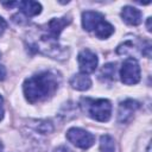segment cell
<instances>
[{
  "mask_svg": "<svg viewBox=\"0 0 152 152\" xmlns=\"http://www.w3.org/2000/svg\"><path fill=\"white\" fill-rule=\"evenodd\" d=\"M6 27H7V23H6V20H5L4 18H1V17H0V37H1V36H2V33L5 32Z\"/></svg>",
  "mask_w": 152,
  "mask_h": 152,
  "instance_id": "cell-15",
  "label": "cell"
},
{
  "mask_svg": "<svg viewBox=\"0 0 152 152\" xmlns=\"http://www.w3.org/2000/svg\"><path fill=\"white\" fill-rule=\"evenodd\" d=\"M95 33V36L100 39H106L108 37H110L114 32V26L112 24H109L106 20H102L93 31Z\"/></svg>",
  "mask_w": 152,
  "mask_h": 152,
  "instance_id": "cell-12",
  "label": "cell"
},
{
  "mask_svg": "<svg viewBox=\"0 0 152 152\" xmlns=\"http://www.w3.org/2000/svg\"><path fill=\"white\" fill-rule=\"evenodd\" d=\"M0 58H1V52H0Z\"/></svg>",
  "mask_w": 152,
  "mask_h": 152,
  "instance_id": "cell-21",
  "label": "cell"
},
{
  "mask_svg": "<svg viewBox=\"0 0 152 152\" xmlns=\"http://www.w3.org/2000/svg\"><path fill=\"white\" fill-rule=\"evenodd\" d=\"M5 77H6V69L4 65H0V81L5 80Z\"/></svg>",
  "mask_w": 152,
  "mask_h": 152,
  "instance_id": "cell-17",
  "label": "cell"
},
{
  "mask_svg": "<svg viewBox=\"0 0 152 152\" xmlns=\"http://www.w3.org/2000/svg\"><path fill=\"white\" fill-rule=\"evenodd\" d=\"M81 106L83 110L94 120L106 122L112 115V103L107 99H82Z\"/></svg>",
  "mask_w": 152,
  "mask_h": 152,
  "instance_id": "cell-2",
  "label": "cell"
},
{
  "mask_svg": "<svg viewBox=\"0 0 152 152\" xmlns=\"http://www.w3.org/2000/svg\"><path fill=\"white\" fill-rule=\"evenodd\" d=\"M139 107H140V103L132 99H127V100L120 102L119 110H118V120L121 124L128 122L133 118L134 113L137 112V109Z\"/></svg>",
  "mask_w": 152,
  "mask_h": 152,
  "instance_id": "cell-6",
  "label": "cell"
},
{
  "mask_svg": "<svg viewBox=\"0 0 152 152\" xmlns=\"http://www.w3.org/2000/svg\"><path fill=\"white\" fill-rule=\"evenodd\" d=\"M59 77L51 71H43L25 80L23 90L30 103L44 101L50 97L58 88Z\"/></svg>",
  "mask_w": 152,
  "mask_h": 152,
  "instance_id": "cell-1",
  "label": "cell"
},
{
  "mask_svg": "<svg viewBox=\"0 0 152 152\" xmlns=\"http://www.w3.org/2000/svg\"><path fill=\"white\" fill-rule=\"evenodd\" d=\"M71 19L69 17H62V18H53L51 19L48 25H46V28H45V34L49 36L50 38L57 40L61 32L63 31V28L65 26H68L70 24Z\"/></svg>",
  "mask_w": 152,
  "mask_h": 152,
  "instance_id": "cell-7",
  "label": "cell"
},
{
  "mask_svg": "<svg viewBox=\"0 0 152 152\" xmlns=\"http://www.w3.org/2000/svg\"><path fill=\"white\" fill-rule=\"evenodd\" d=\"M104 20V15L100 12L95 11H86L82 13V26L86 31L93 32L94 28L102 21Z\"/></svg>",
  "mask_w": 152,
  "mask_h": 152,
  "instance_id": "cell-8",
  "label": "cell"
},
{
  "mask_svg": "<svg viewBox=\"0 0 152 152\" xmlns=\"http://www.w3.org/2000/svg\"><path fill=\"white\" fill-rule=\"evenodd\" d=\"M66 139L72 145H75L76 147H80L82 150H87V148L91 147L95 142V137L90 132L84 131L78 127L69 128L66 132Z\"/></svg>",
  "mask_w": 152,
  "mask_h": 152,
  "instance_id": "cell-3",
  "label": "cell"
},
{
  "mask_svg": "<svg viewBox=\"0 0 152 152\" xmlns=\"http://www.w3.org/2000/svg\"><path fill=\"white\" fill-rule=\"evenodd\" d=\"M115 63H108L106 65H103V68L101 69L100 76L103 80H113L114 75H115Z\"/></svg>",
  "mask_w": 152,
  "mask_h": 152,
  "instance_id": "cell-14",
  "label": "cell"
},
{
  "mask_svg": "<svg viewBox=\"0 0 152 152\" xmlns=\"http://www.w3.org/2000/svg\"><path fill=\"white\" fill-rule=\"evenodd\" d=\"M1 151H2V144L0 142V152H1Z\"/></svg>",
  "mask_w": 152,
  "mask_h": 152,
  "instance_id": "cell-20",
  "label": "cell"
},
{
  "mask_svg": "<svg viewBox=\"0 0 152 152\" xmlns=\"http://www.w3.org/2000/svg\"><path fill=\"white\" fill-rule=\"evenodd\" d=\"M77 62H78L81 72L87 75V74H90V72L95 71V69L97 66V63H99V59H97V56H96L95 52H93L89 49H83L78 53Z\"/></svg>",
  "mask_w": 152,
  "mask_h": 152,
  "instance_id": "cell-5",
  "label": "cell"
},
{
  "mask_svg": "<svg viewBox=\"0 0 152 152\" xmlns=\"http://www.w3.org/2000/svg\"><path fill=\"white\" fill-rule=\"evenodd\" d=\"M121 18L127 25L137 26L141 23V12L133 6H125L121 11Z\"/></svg>",
  "mask_w": 152,
  "mask_h": 152,
  "instance_id": "cell-9",
  "label": "cell"
},
{
  "mask_svg": "<svg viewBox=\"0 0 152 152\" xmlns=\"http://www.w3.org/2000/svg\"><path fill=\"white\" fill-rule=\"evenodd\" d=\"M18 7L26 17H34L42 12V5L37 1H31V0L19 1Z\"/></svg>",
  "mask_w": 152,
  "mask_h": 152,
  "instance_id": "cell-11",
  "label": "cell"
},
{
  "mask_svg": "<svg viewBox=\"0 0 152 152\" xmlns=\"http://www.w3.org/2000/svg\"><path fill=\"white\" fill-rule=\"evenodd\" d=\"M101 152H115V141L109 134H104L100 138Z\"/></svg>",
  "mask_w": 152,
  "mask_h": 152,
  "instance_id": "cell-13",
  "label": "cell"
},
{
  "mask_svg": "<svg viewBox=\"0 0 152 152\" xmlns=\"http://www.w3.org/2000/svg\"><path fill=\"white\" fill-rule=\"evenodd\" d=\"M120 78L125 84H135L140 81V66L135 58L129 57L125 59L120 69Z\"/></svg>",
  "mask_w": 152,
  "mask_h": 152,
  "instance_id": "cell-4",
  "label": "cell"
},
{
  "mask_svg": "<svg viewBox=\"0 0 152 152\" xmlns=\"http://www.w3.org/2000/svg\"><path fill=\"white\" fill-rule=\"evenodd\" d=\"M70 86L80 91L88 90L91 86V80L86 74H76L70 78Z\"/></svg>",
  "mask_w": 152,
  "mask_h": 152,
  "instance_id": "cell-10",
  "label": "cell"
},
{
  "mask_svg": "<svg viewBox=\"0 0 152 152\" xmlns=\"http://www.w3.org/2000/svg\"><path fill=\"white\" fill-rule=\"evenodd\" d=\"M147 31H151V18H147Z\"/></svg>",
  "mask_w": 152,
  "mask_h": 152,
  "instance_id": "cell-19",
  "label": "cell"
},
{
  "mask_svg": "<svg viewBox=\"0 0 152 152\" xmlns=\"http://www.w3.org/2000/svg\"><path fill=\"white\" fill-rule=\"evenodd\" d=\"M4 114H5V109H4V97L0 95V121L4 119Z\"/></svg>",
  "mask_w": 152,
  "mask_h": 152,
  "instance_id": "cell-16",
  "label": "cell"
},
{
  "mask_svg": "<svg viewBox=\"0 0 152 152\" xmlns=\"http://www.w3.org/2000/svg\"><path fill=\"white\" fill-rule=\"evenodd\" d=\"M53 152H71V151H70L68 147H65V146H59V147L55 148Z\"/></svg>",
  "mask_w": 152,
  "mask_h": 152,
  "instance_id": "cell-18",
  "label": "cell"
}]
</instances>
